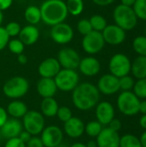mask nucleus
I'll list each match as a JSON object with an SVG mask.
<instances>
[{
  "mask_svg": "<svg viewBox=\"0 0 146 147\" xmlns=\"http://www.w3.org/2000/svg\"><path fill=\"white\" fill-rule=\"evenodd\" d=\"M60 70L61 66L58 59L52 57L44 59L38 67L39 75L41 78H54Z\"/></svg>",
  "mask_w": 146,
  "mask_h": 147,
  "instance_id": "obj_17",
  "label": "nucleus"
},
{
  "mask_svg": "<svg viewBox=\"0 0 146 147\" xmlns=\"http://www.w3.org/2000/svg\"><path fill=\"white\" fill-rule=\"evenodd\" d=\"M120 137L117 132L109 127H105L96 137L98 147H120Z\"/></svg>",
  "mask_w": 146,
  "mask_h": 147,
  "instance_id": "obj_16",
  "label": "nucleus"
},
{
  "mask_svg": "<svg viewBox=\"0 0 146 147\" xmlns=\"http://www.w3.org/2000/svg\"><path fill=\"white\" fill-rule=\"evenodd\" d=\"M131 66L132 62L130 59L124 53H115L111 57L108 63L110 73L118 78L129 75Z\"/></svg>",
  "mask_w": 146,
  "mask_h": 147,
  "instance_id": "obj_8",
  "label": "nucleus"
},
{
  "mask_svg": "<svg viewBox=\"0 0 146 147\" xmlns=\"http://www.w3.org/2000/svg\"><path fill=\"white\" fill-rule=\"evenodd\" d=\"M13 0H0V10L3 11L8 9L12 5Z\"/></svg>",
  "mask_w": 146,
  "mask_h": 147,
  "instance_id": "obj_45",
  "label": "nucleus"
},
{
  "mask_svg": "<svg viewBox=\"0 0 146 147\" xmlns=\"http://www.w3.org/2000/svg\"><path fill=\"white\" fill-rule=\"evenodd\" d=\"M8 119H9L8 118V113H7L6 109L0 107V128L3 127V125L6 122V121Z\"/></svg>",
  "mask_w": 146,
  "mask_h": 147,
  "instance_id": "obj_43",
  "label": "nucleus"
},
{
  "mask_svg": "<svg viewBox=\"0 0 146 147\" xmlns=\"http://www.w3.org/2000/svg\"><path fill=\"white\" fill-rule=\"evenodd\" d=\"M26 147H44L40 137L32 136L31 139L26 143Z\"/></svg>",
  "mask_w": 146,
  "mask_h": 147,
  "instance_id": "obj_41",
  "label": "nucleus"
},
{
  "mask_svg": "<svg viewBox=\"0 0 146 147\" xmlns=\"http://www.w3.org/2000/svg\"><path fill=\"white\" fill-rule=\"evenodd\" d=\"M94 3H96L98 6H108L110 5L111 3H113L115 0H92Z\"/></svg>",
  "mask_w": 146,
  "mask_h": 147,
  "instance_id": "obj_46",
  "label": "nucleus"
},
{
  "mask_svg": "<svg viewBox=\"0 0 146 147\" xmlns=\"http://www.w3.org/2000/svg\"><path fill=\"white\" fill-rule=\"evenodd\" d=\"M6 111L12 118L21 119L26 115L28 109L25 102L20 100H13L8 104Z\"/></svg>",
  "mask_w": 146,
  "mask_h": 147,
  "instance_id": "obj_23",
  "label": "nucleus"
},
{
  "mask_svg": "<svg viewBox=\"0 0 146 147\" xmlns=\"http://www.w3.org/2000/svg\"><path fill=\"white\" fill-rule=\"evenodd\" d=\"M87 147H98L97 146V143L96 140H89L87 144H86Z\"/></svg>",
  "mask_w": 146,
  "mask_h": 147,
  "instance_id": "obj_52",
  "label": "nucleus"
},
{
  "mask_svg": "<svg viewBox=\"0 0 146 147\" xmlns=\"http://www.w3.org/2000/svg\"><path fill=\"white\" fill-rule=\"evenodd\" d=\"M56 116L59 118L60 121L65 123L72 117V112L70 108L66 106H61V107H59Z\"/></svg>",
  "mask_w": 146,
  "mask_h": 147,
  "instance_id": "obj_36",
  "label": "nucleus"
},
{
  "mask_svg": "<svg viewBox=\"0 0 146 147\" xmlns=\"http://www.w3.org/2000/svg\"><path fill=\"white\" fill-rule=\"evenodd\" d=\"M105 43L112 46H117L123 43L126 40V31L116 24L108 25L102 32Z\"/></svg>",
  "mask_w": 146,
  "mask_h": 147,
  "instance_id": "obj_13",
  "label": "nucleus"
},
{
  "mask_svg": "<svg viewBox=\"0 0 146 147\" xmlns=\"http://www.w3.org/2000/svg\"><path fill=\"white\" fill-rule=\"evenodd\" d=\"M133 93L139 99H146V78L138 79L133 86Z\"/></svg>",
  "mask_w": 146,
  "mask_h": 147,
  "instance_id": "obj_32",
  "label": "nucleus"
},
{
  "mask_svg": "<svg viewBox=\"0 0 146 147\" xmlns=\"http://www.w3.org/2000/svg\"><path fill=\"white\" fill-rule=\"evenodd\" d=\"M139 125L142 128L146 130V115H142L139 119Z\"/></svg>",
  "mask_w": 146,
  "mask_h": 147,
  "instance_id": "obj_49",
  "label": "nucleus"
},
{
  "mask_svg": "<svg viewBox=\"0 0 146 147\" xmlns=\"http://www.w3.org/2000/svg\"><path fill=\"white\" fill-rule=\"evenodd\" d=\"M40 9L41 21L51 27L64 22L69 14L66 4L63 0H46Z\"/></svg>",
  "mask_w": 146,
  "mask_h": 147,
  "instance_id": "obj_2",
  "label": "nucleus"
},
{
  "mask_svg": "<svg viewBox=\"0 0 146 147\" xmlns=\"http://www.w3.org/2000/svg\"><path fill=\"white\" fill-rule=\"evenodd\" d=\"M53 79L58 90L63 92L72 91L79 84V75L76 70L61 68Z\"/></svg>",
  "mask_w": 146,
  "mask_h": 147,
  "instance_id": "obj_6",
  "label": "nucleus"
},
{
  "mask_svg": "<svg viewBox=\"0 0 146 147\" xmlns=\"http://www.w3.org/2000/svg\"><path fill=\"white\" fill-rule=\"evenodd\" d=\"M36 90L38 94L42 98L53 97L58 91V88L56 86L54 79L46 78H41L38 81Z\"/></svg>",
  "mask_w": 146,
  "mask_h": 147,
  "instance_id": "obj_21",
  "label": "nucleus"
},
{
  "mask_svg": "<svg viewBox=\"0 0 146 147\" xmlns=\"http://www.w3.org/2000/svg\"><path fill=\"white\" fill-rule=\"evenodd\" d=\"M29 90V83L21 76H15L5 82L3 86V94L10 99H19L23 97Z\"/></svg>",
  "mask_w": 146,
  "mask_h": 147,
  "instance_id": "obj_4",
  "label": "nucleus"
},
{
  "mask_svg": "<svg viewBox=\"0 0 146 147\" xmlns=\"http://www.w3.org/2000/svg\"><path fill=\"white\" fill-rule=\"evenodd\" d=\"M58 61L63 69L76 70L78 68L81 58L78 53L70 47L62 48L58 53Z\"/></svg>",
  "mask_w": 146,
  "mask_h": 147,
  "instance_id": "obj_12",
  "label": "nucleus"
},
{
  "mask_svg": "<svg viewBox=\"0 0 146 147\" xmlns=\"http://www.w3.org/2000/svg\"><path fill=\"white\" fill-rule=\"evenodd\" d=\"M133 47L139 56H146V36H137L133 41Z\"/></svg>",
  "mask_w": 146,
  "mask_h": 147,
  "instance_id": "obj_30",
  "label": "nucleus"
},
{
  "mask_svg": "<svg viewBox=\"0 0 146 147\" xmlns=\"http://www.w3.org/2000/svg\"><path fill=\"white\" fill-rule=\"evenodd\" d=\"M120 147H142L138 137L133 134H125L120 137Z\"/></svg>",
  "mask_w": 146,
  "mask_h": 147,
  "instance_id": "obj_31",
  "label": "nucleus"
},
{
  "mask_svg": "<svg viewBox=\"0 0 146 147\" xmlns=\"http://www.w3.org/2000/svg\"><path fill=\"white\" fill-rule=\"evenodd\" d=\"M70 147H87L85 144L83 143H81V142H76L74 144H72Z\"/></svg>",
  "mask_w": 146,
  "mask_h": 147,
  "instance_id": "obj_53",
  "label": "nucleus"
},
{
  "mask_svg": "<svg viewBox=\"0 0 146 147\" xmlns=\"http://www.w3.org/2000/svg\"><path fill=\"white\" fill-rule=\"evenodd\" d=\"M4 147H26V144L22 142L18 137L7 140Z\"/></svg>",
  "mask_w": 146,
  "mask_h": 147,
  "instance_id": "obj_40",
  "label": "nucleus"
},
{
  "mask_svg": "<svg viewBox=\"0 0 146 147\" xmlns=\"http://www.w3.org/2000/svg\"><path fill=\"white\" fill-rule=\"evenodd\" d=\"M139 113L142 115H146V99L140 101L139 104Z\"/></svg>",
  "mask_w": 146,
  "mask_h": 147,
  "instance_id": "obj_48",
  "label": "nucleus"
},
{
  "mask_svg": "<svg viewBox=\"0 0 146 147\" xmlns=\"http://www.w3.org/2000/svg\"><path fill=\"white\" fill-rule=\"evenodd\" d=\"M23 129L32 136H38L45 127L44 115L36 110H28L22 117Z\"/></svg>",
  "mask_w": 146,
  "mask_h": 147,
  "instance_id": "obj_7",
  "label": "nucleus"
},
{
  "mask_svg": "<svg viewBox=\"0 0 146 147\" xmlns=\"http://www.w3.org/2000/svg\"><path fill=\"white\" fill-rule=\"evenodd\" d=\"M85 124L78 118L72 116L70 120L64 123V132L67 136L72 139H77L84 134Z\"/></svg>",
  "mask_w": 146,
  "mask_h": 147,
  "instance_id": "obj_20",
  "label": "nucleus"
},
{
  "mask_svg": "<svg viewBox=\"0 0 146 147\" xmlns=\"http://www.w3.org/2000/svg\"><path fill=\"white\" fill-rule=\"evenodd\" d=\"M9 41V36L8 35L5 28L0 26V51L3 50Z\"/></svg>",
  "mask_w": 146,
  "mask_h": 147,
  "instance_id": "obj_39",
  "label": "nucleus"
},
{
  "mask_svg": "<svg viewBox=\"0 0 146 147\" xmlns=\"http://www.w3.org/2000/svg\"><path fill=\"white\" fill-rule=\"evenodd\" d=\"M78 69L83 75L86 77H94L100 72L101 63L96 58L88 56L81 59Z\"/></svg>",
  "mask_w": 146,
  "mask_h": 147,
  "instance_id": "obj_19",
  "label": "nucleus"
},
{
  "mask_svg": "<svg viewBox=\"0 0 146 147\" xmlns=\"http://www.w3.org/2000/svg\"><path fill=\"white\" fill-rule=\"evenodd\" d=\"M120 2H121V4H123V5L133 7L136 2V0H120Z\"/></svg>",
  "mask_w": 146,
  "mask_h": 147,
  "instance_id": "obj_50",
  "label": "nucleus"
},
{
  "mask_svg": "<svg viewBox=\"0 0 146 147\" xmlns=\"http://www.w3.org/2000/svg\"><path fill=\"white\" fill-rule=\"evenodd\" d=\"M19 40L25 45V46H31L34 45L40 37V31L37 27L34 25H27L21 29L19 34Z\"/></svg>",
  "mask_w": 146,
  "mask_h": 147,
  "instance_id": "obj_22",
  "label": "nucleus"
},
{
  "mask_svg": "<svg viewBox=\"0 0 146 147\" xmlns=\"http://www.w3.org/2000/svg\"><path fill=\"white\" fill-rule=\"evenodd\" d=\"M133 8L138 19L146 21V0H136Z\"/></svg>",
  "mask_w": 146,
  "mask_h": 147,
  "instance_id": "obj_33",
  "label": "nucleus"
},
{
  "mask_svg": "<svg viewBox=\"0 0 146 147\" xmlns=\"http://www.w3.org/2000/svg\"><path fill=\"white\" fill-rule=\"evenodd\" d=\"M113 17L115 24L125 31H130L135 28L139 20L133 7L121 3L114 8Z\"/></svg>",
  "mask_w": 146,
  "mask_h": 147,
  "instance_id": "obj_3",
  "label": "nucleus"
},
{
  "mask_svg": "<svg viewBox=\"0 0 146 147\" xmlns=\"http://www.w3.org/2000/svg\"><path fill=\"white\" fill-rule=\"evenodd\" d=\"M140 99L132 91H122L117 98L119 110L126 116H133L139 113Z\"/></svg>",
  "mask_w": 146,
  "mask_h": 147,
  "instance_id": "obj_5",
  "label": "nucleus"
},
{
  "mask_svg": "<svg viewBox=\"0 0 146 147\" xmlns=\"http://www.w3.org/2000/svg\"><path fill=\"white\" fill-rule=\"evenodd\" d=\"M96 87L99 92L103 95H114L120 90L119 78L112 75L111 73L105 74L99 78Z\"/></svg>",
  "mask_w": 146,
  "mask_h": 147,
  "instance_id": "obj_14",
  "label": "nucleus"
},
{
  "mask_svg": "<svg viewBox=\"0 0 146 147\" xmlns=\"http://www.w3.org/2000/svg\"><path fill=\"white\" fill-rule=\"evenodd\" d=\"M17 61L20 65H26L28 63V57L24 53L17 55Z\"/></svg>",
  "mask_w": 146,
  "mask_h": 147,
  "instance_id": "obj_47",
  "label": "nucleus"
},
{
  "mask_svg": "<svg viewBox=\"0 0 146 147\" xmlns=\"http://www.w3.org/2000/svg\"><path fill=\"white\" fill-rule=\"evenodd\" d=\"M115 111L112 103L104 101L98 102L96 106V121H99L102 126H107L114 118Z\"/></svg>",
  "mask_w": 146,
  "mask_h": 147,
  "instance_id": "obj_15",
  "label": "nucleus"
},
{
  "mask_svg": "<svg viewBox=\"0 0 146 147\" xmlns=\"http://www.w3.org/2000/svg\"><path fill=\"white\" fill-rule=\"evenodd\" d=\"M40 139L44 147H59L63 141L64 134L60 127L51 125L44 127Z\"/></svg>",
  "mask_w": 146,
  "mask_h": 147,
  "instance_id": "obj_11",
  "label": "nucleus"
},
{
  "mask_svg": "<svg viewBox=\"0 0 146 147\" xmlns=\"http://www.w3.org/2000/svg\"><path fill=\"white\" fill-rule=\"evenodd\" d=\"M59 103L53 97L43 98L40 103V113L46 117H54L59 109Z\"/></svg>",
  "mask_w": 146,
  "mask_h": 147,
  "instance_id": "obj_24",
  "label": "nucleus"
},
{
  "mask_svg": "<svg viewBox=\"0 0 146 147\" xmlns=\"http://www.w3.org/2000/svg\"><path fill=\"white\" fill-rule=\"evenodd\" d=\"M89 20L91 24L92 29L94 31L102 33L104 30V28L108 26L107 20L105 19V17H103L101 15H94Z\"/></svg>",
  "mask_w": 146,
  "mask_h": 147,
  "instance_id": "obj_29",
  "label": "nucleus"
},
{
  "mask_svg": "<svg viewBox=\"0 0 146 147\" xmlns=\"http://www.w3.org/2000/svg\"><path fill=\"white\" fill-rule=\"evenodd\" d=\"M72 103L78 110L88 111L95 108L100 100V92L96 85L84 82L78 84L72 90Z\"/></svg>",
  "mask_w": 146,
  "mask_h": 147,
  "instance_id": "obj_1",
  "label": "nucleus"
},
{
  "mask_svg": "<svg viewBox=\"0 0 146 147\" xmlns=\"http://www.w3.org/2000/svg\"><path fill=\"white\" fill-rule=\"evenodd\" d=\"M131 72L137 79L146 78V56H138L133 60Z\"/></svg>",
  "mask_w": 146,
  "mask_h": 147,
  "instance_id": "obj_25",
  "label": "nucleus"
},
{
  "mask_svg": "<svg viewBox=\"0 0 146 147\" xmlns=\"http://www.w3.org/2000/svg\"><path fill=\"white\" fill-rule=\"evenodd\" d=\"M31 137H32V135L28 133V132H27V131H25L24 129L22 131V133L19 134V136H18V138L22 141V142H24L25 144L31 139Z\"/></svg>",
  "mask_w": 146,
  "mask_h": 147,
  "instance_id": "obj_44",
  "label": "nucleus"
},
{
  "mask_svg": "<svg viewBox=\"0 0 146 147\" xmlns=\"http://www.w3.org/2000/svg\"><path fill=\"white\" fill-rule=\"evenodd\" d=\"M102 129H103L102 125L99 121H91L85 125L84 133L91 138H96Z\"/></svg>",
  "mask_w": 146,
  "mask_h": 147,
  "instance_id": "obj_28",
  "label": "nucleus"
},
{
  "mask_svg": "<svg viewBox=\"0 0 146 147\" xmlns=\"http://www.w3.org/2000/svg\"><path fill=\"white\" fill-rule=\"evenodd\" d=\"M77 31L79 32V34H81L83 36L88 34L89 33H90L91 31H93L91 24L89 22V19H82L77 22Z\"/></svg>",
  "mask_w": 146,
  "mask_h": 147,
  "instance_id": "obj_37",
  "label": "nucleus"
},
{
  "mask_svg": "<svg viewBox=\"0 0 146 147\" xmlns=\"http://www.w3.org/2000/svg\"><path fill=\"white\" fill-rule=\"evenodd\" d=\"M139 140H140L142 147H146V131L142 134L141 137L139 138Z\"/></svg>",
  "mask_w": 146,
  "mask_h": 147,
  "instance_id": "obj_51",
  "label": "nucleus"
},
{
  "mask_svg": "<svg viewBox=\"0 0 146 147\" xmlns=\"http://www.w3.org/2000/svg\"><path fill=\"white\" fill-rule=\"evenodd\" d=\"M50 36L55 43L65 45L72 40L74 31L71 25L64 22L52 27L50 30Z\"/></svg>",
  "mask_w": 146,
  "mask_h": 147,
  "instance_id": "obj_10",
  "label": "nucleus"
},
{
  "mask_svg": "<svg viewBox=\"0 0 146 147\" xmlns=\"http://www.w3.org/2000/svg\"><path fill=\"white\" fill-rule=\"evenodd\" d=\"M0 141H1V135H0Z\"/></svg>",
  "mask_w": 146,
  "mask_h": 147,
  "instance_id": "obj_56",
  "label": "nucleus"
},
{
  "mask_svg": "<svg viewBox=\"0 0 146 147\" xmlns=\"http://www.w3.org/2000/svg\"><path fill=\"white\" fill-rule=\"evenodd\" d=\"M65 4L68 13L74 16L81 15L84 9V3L83 0H67Z\"/></svg>",
  "mask_w": 146,
  "mask_h": 147,
  "instance_id": "obj_27",
  "label": "nucleus"
},
{
  "mask_svg": "<svg viewBox=\"0 0 146 147\" xmlns=\"http://www.w3.org/2000/svg\"><path fill=\"white\" fill-rule=\"evenodd\" d=\"M3 11L0 10V26L3 22Z\"/></svg>",
  "mask_w": 146,
  "mask_h": 147,
  "instance_id": "obj_54",
  "label": "nucleus"
},
{
  "mask_svg": "<svg viewBox=\"0 0 146 147\" xmlns=\"http://www.w3.org/2000/svg\"><path fill=\"white\" fill-rule=\"evenodd\" d=\"M24 17L29 25L35 26L41 21V13L40 7H37L35 5H30L27 7L24 12Z\"/></svg>",
  "mask_w": 146,
  "mask_h": 147,
  "instance_id": "obj_26",
  "label": "nucleus"
},
{
  "mask_svg": "<svg viewBox=\"0 0 146 147\" xmlns=\"http://www.w3.org/2000/svg\"><path fill=\"white\" fill-rule=\"evenodd\" d=\"M7 47L10 53H12L13 54H16V55L23 53V51L25 48V45L19 39L9 40Z\"/></svg>",
  "mask_w": 146,
  "mask_h": 147,
  "instance_id": "obj_34",
  "label": "nucleus"
},
{
  "mask_svg": "<svg viewBox=\"0 0 146 147\" xmlns=\"http://www.w3.org/2000/svg\"><path fill=\"white\" fill-rule=\"evenodd\" d=\"M22 130V124L18 119L9 118L0 128V135L6 140L17 138Z\"/></svg>",
  "mask_w": 146,
  "mask_h": 147,
  "instance_id": "obj_18",
  "label": "nucleus"
},
{
  "mask_svg": "<svg viewBox=\"0 0 146 147\" xmlns=\"http://www.w3.org/2000/svg\"><path fill=\"white\" fill-rule=\"evenodd\" d=\"M4 28L9 37H15L19 35L22 27L16 22H10L4 27Z\"/></svg>",
  "mask_w": 146,
  "mask_h": 147,
  "instance_id": "obj_38",
  "label": "nucleus"
},
{
  "mask_svg": "<svg viewBox=\"0 0 146 147\" xmlns=\"http://www.w3.org/2000/svg\"><path fill=\"white\" fill-rule=\"evenodd\" d=\"M145 36H146V25H145Z\"/></svg>",
  "mask_w": 146,
  "mask_h": 147,
  "instance_id": "obj_55",
  "label": "nucleus"
},
{
  "mask_svg": "<svg viewBox=\"0 0 146 147\" xmlns=\"http://www.w3.org/2000/svg\"><path fill=\"white\" fill-rule=\"evenodd\" d=\"M108 127H109L110 129H112L113 131L118 133V132L121 129V127H122V123H121V121H120L119 119L114 118V119L109 122V124H108Z\"/></svg>",
  "mask_w": 146,
  "mask_h": 147,
  "instance_id": "obj_42",
  "label": "nucleus"
},
{
  "mask_svg": "<svg viewBox=\"0 0 146 147\" xmlns=\"http://www.w3.org/2000/svg\"><path fill=\"white\" fill-rule=\"evenodd\" d=\"M119 84L120 90H122L123 91H131V90L133 89L135 81L133 77L126 75L119 78Z\"/></svg>",
  "mask_w": 146,
  "mask_h": 147,
  "instance_id": "obj_35",
  "label": "nucleus"
},
{
  "mask_svg": "<svg viewBox=\"0 0 146 147\" xmlns=\"http://www.w3.org/2000/svg\"><path fill=\"white\" fill-rule=\"evenodd\" d=\"M105 46V41L101 32L91 31L84 35L82 40V47L89 54H96L100 53Z\"/></svg>",
  "mask_w": 146,
  "mask_h": 147,
  "instance_id": "obj_9",
  "label": "nucleus"
}]
</instances>
